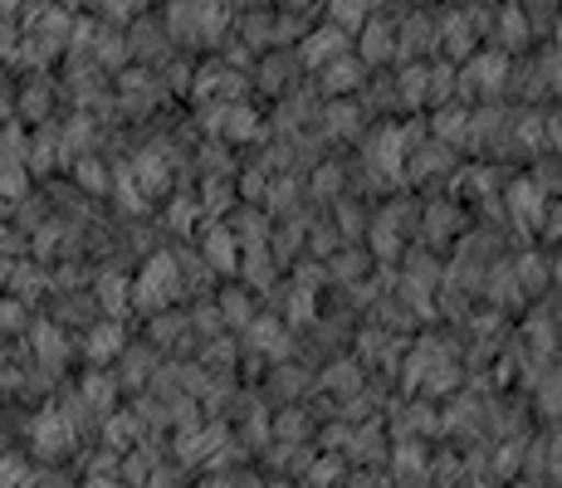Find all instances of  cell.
<instances>
[{
    "label": "cell",
    "instance_id": "5b68a950",
    "mask_svg": "<svg viewBox=\"0 0 562 488\" xmlns=\"http://www.w3.org/2000/svg\"><path fill=\"white\" fill-rule=\"evenodd\" d=\"M215 313H221V328L235 332V328H250L265 308H259V298L240 284V279H231V284L221 288V298H215Z\"/></svg>",
    "mask_w": 562,
    "mask_h": 488
},
{
    "label": "cell",
    "instance_id": "277c9868",
    "mask_svg": "<svg viewBox=\"0 0 562 488\" xmlns=\"http://www.w3.org/2000/svg\"><path fill=\"white\" fill-rule=\"evenodd\" d=\"M362 79H367V69L358 64V54H342V59H333V64H323V69L308 73V83L318 89V98H358Z\"/></svg>",
    "mask_w": 562,
    "mask_h": 488
},
{
    "label": "cell",
    "instance_id": "52a82bcc",
    "mask_svg": "<svg viewBox=\"0 0 562 488\" xmlns=\"http://www.w3.org/2000/svg\"><path fill=\"white\" fill-rule=\"evenodd\" d=\"M0 167H25V127L0 123Z\"/></svg>",
    "mask_w": 562,
    "mask_h": 488
},
{
    "label": "cell",
    "instance_id": "3957f363",
    "mask_svg": "<svg viewBox=\"0 0 562 488\" xmlns=\"http://www.w3.org/2000/svg\"><path fill=\"white\" fill-rule=\"evenodd\" d=\"M259 390H265L269 406H279V400H284V406H299L304 390H313V372L304 362H294V356H284V362H269V376Z\"/></svg>",
    "mask_w": 562,
    "mask_h": 488
},
{
    "label": "cell",
    "instance_id": "ba28073f",
    "mask_svg": "<svg viewBox=\"0 0 562 488\" xmlns=\"http://www.w3.org/2000/svg\"><path fill=\"white\" fill-rule=\"evenodd\" d=\"M25 303H20V298H10V293H5V298H0V332H25L30 328V318H25Z\"/></svg>",
    "mask_w": 562,
    "mask_h": 488
},
{
    "label": "cell",
    "instance_id": "6da1fadb",
    "mask_svg": "<svg viewBox=\"0 0 562 488\" xmlns=\"http://www.w3.org/2000/svg\"><path fill=\"white\" fill-rule=\"evenodd\" d=\"M304 64H299L294 49H265L259 59L250 64V89L269 93V98H284L294 83H304Z\"/></svg>",
    "mask_w": 562,
    "mask_h": 488
},
{
    "label": "cell",
    "instance_id": "8992f818",
    "mask_svg": "<svg viewBox=\"0 0 562 488\" xmlns=\"http://www.w3.org/2000/svg\"><path fill=\"white\" fill-rule=\"evenodd\" d=\"M30 444H35L40 454H49V459H59L64 450H74V435H69V425L49 410V416H40L35 425H30Z\"/></svg>",
    "mask_w": 562,
    "mask_h": 488
},
{
    "label": "cell",
    "instance_id": "7a4b0ae2",
    "mask_svg": "<svg viewBox=\"0 0 562 488\" xmlns=\"http://www.w3.org/2000/svg\"><path fill=\"white\" fill-rule=\"evenodd\" d=\"M313 133H318L323 143H342V147H348V143H362L367 117H362L358 98H323Z\"/></svg>",
    "mask_w": 562,
    "mask_h": 488
}]
</instances>
